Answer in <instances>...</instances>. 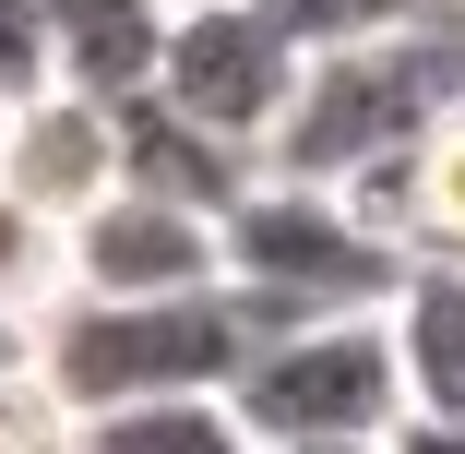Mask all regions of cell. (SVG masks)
I'll return each instance as SVG.
<instances>
[{
  "label": "cell",
  "mask_w": 465,
  "mask_h": 454,
  "mask_svg": "<svg viewBox=\"0 0 465 454\" xmlns=\"http://www.w3.org/2000/svg\"><path fill=\"white\" fill-rule=\"evenodd\" d=\"M227 407H239L251 442H382L406 419L382 311H334V323L251 335V358L227 371Z\"/></svg>",
  "instance_id": "obj_3"
},
{
  "label": "cell",
  "mask_w": 465,
  "mask_h": 454,
  "mask_svg": "<svg viewBox=\"0 0 465 454\" xmlns=\"http://www.w3.org/2000/svg\"><path fill=\"white\" fill-rule=\"evenodd\" d=\"M262 454H382V442H262Z\"/></svg>",
  "instance_id": "obj_17"
},
{
  "label": "cell",
  "mask_w": 465,
  "mask_h": 454,
  "mask_svg": "<svg viewBox=\"0 0 465 454\" xmlns=\"http://www.w3.org/2000/svg\"><path fill=\"white\" fill-rule=\"evenodd\" d=\"M382 454H465V419H394Z\"/></svg>",
  "instance_id": "obj_16"
},
{
  "label": "cell",
  "mask_w": 465,
  "mask_h": 454,
  "mask_svg": "<svg viewBox=\"0 0 465 454\" xmlns=\"http://www.w3.org/2000/svg\"><path fill=\"white\" fill-rule=\"evenodd\" d=\"M299 60L311 48L274 25L262 0H167V36H155V84H143V96L179 108V120H203L239 156H262L274 120H287V96H299Z\"/></svg>",
  "instance_id": "obj_4"
},
{
  "label": "cell",
  "mask_w": 465,
  "mask_h": 454,
  "mask_svg": "<svg viewBox=\"0 0 465 454\" xmlns=\"http://www.w3.org/2000/svg\"><path fill=\"white\" fill-rule=\"evenodd\" d=\"M48 299H60V227L0 192V323H36Z\"/></svg>",
  "instance_id": "obj_13"
},
{
  "label": "cell",
  "mask_w": 465,
  "mask_h": 454,
  "mask_svg": "<svg viewBox=\"0 0 465 454\" xmlns=\"http://www.w3.org/2000/svg\"><path fill=\"white\" fill-rule=\"evenodd\" d=\"M394 276H406V251L370 227L334 179L262 167L251 192L215 216V288L251 311V335H274V323H334V311H382Z\"/></svg>",
  "instance_id": "obj_1"
},
{
  "label": "cell",
  "mask_w": 465,
  "mask_h": 454,
  "mask_svg": "<svg viewBox=\"0 0 465 454\" xmlns=\"http://www.w3.org/2000/svg\"><path fill=\"white\" fill-rule=\"evenodd\" d=\"M48 13V84H72V96H143L155 84V36H167V0H36Z\"/></svg>",
  "instance_id": "obj_10"
},
{
  "label": "cell",
  "mask_w": 465,
  "mask_h": 454,
  "mask_svg": "<svg viewBox=\"0 0 465 454\" xmlns=\"http://www.w3.org/2000/svg\"><path fill=\"white\" fill-rule=\"evenodd\" d=\"M72 454H262L239 430L227 395H132V407H96Z\"/></svg>",
  "instance_id": "obj_11"
},
{
  "label": "cell",
  "mask_w": 465,
  "mask_h": 454,
  "mask_svg": "<svg viewBox=\"0 0 465 454\" xmlns=\"http://www.w3.org/2000/svg\"><path fill=\"white\" fill-rule=\"evenodd\" d=\"M382 347H394L406 419H465V263L406 251V276L382 299Z\"/></svg>",
  "instance_id": "obj_8"
},
{
  "label": "cell",
  "mask_w": 465,
  "mask_h": 454,
  "mask_svg": "<svg viewBox=\"0 0 465 454\" xmlns=\"http://www.w3.org/2000/svg\"><path fill=\"white\" fill-rule=\"evenodd\" d=\"M274 25H287L299 48L322 36H382V25H430V13H465V0H262Z\"/></svg>",
  "instance_id": "obj_14"
},
{
  "label": "cell",
  "mask_w": 465,
  "mask_h": 454,
  "mask_svg": "<svg viewBox=\"0 0 465 454\" xmlns=\"http://www.w3.org/2000/svg\"><path fill=\"white\" fill-rule=\"evenodd\" d=\"M334 192L382 227L394 251H441V263H465V96H441L382 167L334 179Z\"/></svg>",
  "instance_id": "obj_7"
},
{
  "label": "cell",
  "mask_w": 465,
  "mask_h": 454,
  "mask_svg": "<svg viewBox=\"0 0 465 454\" xmlns=\"http://www.w3.org/2000/svg\"><path fill=\"white\" fill-rule=\"evenodd\" d=\"M0 108H13V96H0Z\"/></svg>",
  "instance_id": "obj_18"
},
{
  "label": "cell",
  "mask_w": 465,
  "mask_h": 454,
  "mask_svg": "<svg viewBox=\"0 0 465 454\" xmlns=\"http://www.w3.org/2000/svg\"><path fill=\"white\" fill-rule=\"evenodd\" d=\"M84 442V419H72V395L36 371V347H25V323L0 335V454H72Z\"/></svg>",
  "instance_id": "obj_12"
},
{
  "label": "cell",
  "mask_w": 465,
  "mask_h": 454,
  "mask_svg": "<svg viewBox=\"0 0 465 454\" xmlns=\"http://www.w3.org/2000/svg\"><path fill=\"white\" fill-rule=\"evenodd\" d=\"M36 84H48V13L0 0V96H36Z\"/></svg>",
  "instance_id": "obj_15"
},
{
  "label": "cell",
  "mask_w": 465,
  "mask_h": 454,
  "mask_svg": "<svg viewBox=\"0 0 465 454\" xmlns=\"http://www.w3.org/2000/svg\"><path fill=\"white\" fill-rule=\"evenodd\" d=\"M108 120H120V179H132V192L192 204V216H227V204L251 192V179H262V156L215 144L203 120H179V108H155V96H120Z\"/></svg>",
  "instance_id": "obj_9"
},
{
  "label": "cell",
  "mask_w": 465,
  "mask_h": 454,
  "mask_svg": "<svg viewBox=\"0 0 465 454\" xmlns=\"http://www.w3.org/2000/svg\"><path fill=\"white\" fill-rule=\"evenodd\" d=\"M36 371L72 395V419L132 407V395H227V371L251 358V311L227 288H167V299H48L25 323Z\"/></svg>",
  "instance_id": "obj_2"
},
{
  "label": "cell",
  "mask_w": 465,
  "mask_h": 454,
  "mask_svg": "<svg viewBox=\"0 0 465 454\" xmlns=\"http://www.w3.org/2000/svg\"><path fill=\"white\" fill-rule=\"evenodd\" d=\"M120 179V120L96 96H72V84H36V96L0 108V192H13L25 216L72 227L84 204H96Z\"/></svg>",
  "instance_id": "obj_6"
},
{
  "label": "cell",
  "mask_w": 465,
  "mask_h": 454,
  "mask_svg": "<svg viewBox=\"0 0 465 454\" xmlns=\"http://www.w3.org/2000/svg\"><path fill=\"white\" fill-rule=\"evenodd\" d=\"M60 288H72V299H167V288H215V216L108 179V192L60 227Z\"/></svg>",
  "instance_id": "obj_5"
}]
</instances>
